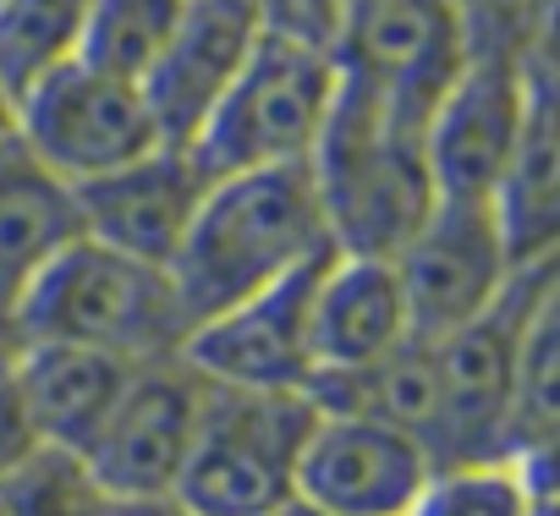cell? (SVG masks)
I'll return each instance as SVG.
<instances>
[{
    "mask_svg": "<svg viewBox=\"0 0 560 516\" xmlns=\"http://www.w3.org/2000/svg\"><path fill=\"white\" fill-rule=\"evenodd\" d=\"M533 516H555V494H549V500H544V505H538Z\"/></svg>",
    "mask_w": 560,
    "mask_h": 516,
    "instance_id": "4dcf8cb0",
    "label": "cell"
},
{
    "mask_svg": "<svg viewBox=\"0 0 560 516\" xmlns=\"http://www.w3.org/2000/svg\"><path fill=\"white\" fill-rule=\"evenodd\" d=\"M127 379H132V363L89 352V347H61V341H28L12 368V390H18L34 445L61 450V456H78L100 434Z\"/></svg>",
    "mask_w": 560,
    "mask_h": 516,
    "instance_id": "e0dca14e",
    "label": "cell"
},
{
    "mask_svg": "<svg viewBox=\"0 0 560 516\" xmlns=\"http://www.w3.org/2000/svg\"><path fill=\"white\" fill-rule=\"evenodd\" d=\"M23 347H28V336H23V314H18L12 297H0V379L18 368Z\"/></svg>",
    "mask_w": 560,
    "mask_h": 516,
    "instance_id": "4316f807",
    "label": "cell"
},
{
    "mask_svg": "<svg viewBox=\"0 0 560 516\" xmlns=\"http://www.w3.org/2000/svg\"><path fill=\"white\" fill-rule=\"evenodd\" d=\"M555 429H560V275H549L533 292L516 330L505 456L555 461Z\"/></svg>",
    "mask_w": 560,
    "mask_h": 516,
    "instance_id": "ffe728a7",
    "label": "cell"
},
{
    "mask_svg": "<svg viewBox=\"0 0 560 516\" xmlns=\"http://www.w3.org/2000/svg\"><path fill=\"white\" fill-rule=\"evenodd\" d=\"M325 265H330V253L292 270L287 281L231 303L225 314L192 325L182 347L192 374H203L209 385H231V390H308L314 379L308 308H314V286Z\"/></svg>",
    "mask_w": 560,
    "mask_h": 516,
    "instance_id": "7c38bea8",
    "label": "cell"
},
{
    "mask_svg": "<svg viewBox=\"0 0 560 516\" xmlns=\"http://www.w3.org/2000/svg\"><path fill=\"white\" fill-rule=\"evenodd\" d=\"M269 516H325V511H314V505H303V500H287V505L269 511Z\"/></svg>",
    "mask_w": 560,
    "mask_h": 516,
    "instance_id": "f546056e",
    "label": "cell"
},
{
    "mask_svg": "<svg viewBox=\"0 0 560 516\" xmlns=\"http://www.w3.org/2000/svg\"><path fill=\"white\" fill-rule=\"evenodd\" d=\"M258 39L264 34H258L253 0H187L171 45L143 78V99L160 127V143L187 149L198 138V127L209 121L220 94L236 83Z\"/></svg>",
    "mask_w": 560,
    "mask_h": 516,
    "instance_id": "9a60e30c",
    "label": "cell"
},
{
    "mask_svg": "<svg viewBox=\"0 0 560 516\" xmlns=\"http://www.w3.org/2000/svg\"><path fill=\"white\" fill-rule=\"evenodd\" d=\"M39 445L23 423V407H18V390H12V374L0 379V478H7L18 461H28Z\"/></svg>",
    "mask_w": 560,
    "mask_h": 516,
    "instance_id": "484cf974",
    "label": "cell"
},
{
    "mask_svg": "<svg viewBox=\"0 0 560 516\" xmlns=\"http://www.w3.org/2000/svg\"><path fill=\"white\" fill-rule=\"evenodd\" d=\"M467 67L527 72L555 56V7L560 0H445Z\"/></svg>",
    "mask_w": 560,
    "mask_h": 516,
    "instance_id": "603a6c76",
    "label": "cell"
},
{
    "mask_svg": "<svg viewBox=\"0 0 560 516\" xmlns=\"http://www.w3.org/2000/svg\"><path fill=\"white\" fill-rule=\"evenodd\" d=\"M0 516H12V505H7V494H0Z\"/></svg>",
    "mask_w": 560,
    "mask_h": 516,
    "instance_id": "1f68e13d",
    "label": "cell"
},
{
    "mask_svg": "<svg viewBox=\"0 0 560 516\" xmlns=\"http://www.w3.org/2000/svg\"><path fill=\"white\" fill-rule=\"evenodd\" d=\"M341 72L330 56H308L292 45L258 39L236 83L220 94L198 138L187 143L209 176L269 171V165H303L314 160L325 121L336 110Z\"/></svg>",
    "mask_w": 560,
    "mask_h": 516,
    "instance_id": "5b68a950",
    "label": "cell"
},
{
    "mask_svg": "<svg viewBox=\"0 0 560 516\" xmlns=\"http://www.w3.org/2000/svg\"><path fill=\"white\" fill-rule=\"evenodd\" d=\"M89 12L94 0H0V83L12 99L78 61Z\"/></svg>",
    "mask_w": 560,
    "mask_h": 516,
    "instance_id": "7402d4cb",
    "label": "cell"
},
{
    "mask_svg": "<svg viewBox=\"0 0 560 516\" xmlns=\"http://www.w3.org/2000/svg\"><path fill=\"white\" fill-rule=\"evenodd\" d=\"M253 12H258L264 39L336 61L347 17H352V0H253Z\"/></svg>",
    "mask_w": 560,
    "mask_h": 516,
    "instance_id": "d4e9b609",
    "label": "cell"
},
{
    "mask_svg": "<svg viewBox=\"0 0 560 516\" xmlns=\"http://www.w3.org/2000/svg\"><path fill=\"white\" fill-rule=\"evenodd\" d=\"M28 341L89 347L121 357L132 368L182 357L192 325L176 303L171 270L127 258L94 236H78L39 270V281L18 297Z\"/></svg>",
    "mask_w": 560,
    "mask_h": 516,
    "instance_id": "3957f363",
    "label": "cell"
},
{
    "mask_svg": "<svg viewBox=\"0 0 560 516\" xmlns=\"http://www.w3.org/2000/svg\"><path fill=\"white\" fill-rule=\"evenodd\" d=\"M549 494H555V461L489 456V461L434 467L412 516H533Z\"/></svg>",
    "mask_w": 560,
    "mask_h": 516,
    "instance_id": "44dd1931",
    "label": "cell"
},
{
    "mask_svg": "<svg viewBox=\"0 0 560 516\" xmlns=\"http://www.w3.org/2000/svg\"><path fill=\"white\" fill-rule=\"evenodd\" d=\"M538 67V61H533ZM527 72H500V67H462L456 83L434 99L429 121H423V160H429V181L440 203H489L516 132H522V110H527Z\"/></svg>",
    "mask_w": 560,
    "mask_h": 516,
    "instance_id": "4fadbf2b",
    "label": "cell"
},
{
    "mask_svg": "<svg viewBox=\"0 0 560 516\" xmlns=\"http://www.w3.org/2000/svg\"><path fill=\"white\" fill-rule=\"evenodd\" d=\"M560 275V253L522 265L505 286V297L478 314L462 330L423 336L429 341V374H434V423H429V456L440 467L489 461L505 456V418H511V357L516 330L533 303V292Z\"/></svg>",
    "mask_w": 560,
    "mask_h": 516,
    "instance_id": "8992f818",
    "label": "cell"
},
{
    "mask_svg": "<svg viewBox=\"0 0 560 516\" xmlns=\"http://www.w3.org/2000/svg\"><path fill=\"white\" fill-rule=\"evenodd\" d=\"M412 336L418 330H412V314H407L390 258L330 253V265L319 270V286H314V308H308L314 379L358 374V368L390 357L396 347H407Z\"/></svg>",
    "mask_w": 560,
    "mask_h": 516,
    "instance_id": "2e32d148",
    "label": "cell"
},
{
    "mask_svg": "<svg viewBox=\"0 0 560 516\" xmlns=\"http://www.w3.org/2000/svg\"><path fill=\"white\" fill-rule=\"evenodd\" d=\"M396 281L418 336H445L489 314L522 270L489 203H440L396 247Z\"/></svg>",
    "mask_w": 560,
    "mask_h": 516,
    "instance_id": "30bf717a",
    "label": "cell"
},
{
    "mask_svg": "<svg viewBox=\"0 0 560 516\" xmlns=\"http://www.w3.org/2000/svg\"><path fill=\"white\" fill-rule=\"evenodd\" d=\"M203 390L209 379L192 374L187 357H160V363L132 368L100 434L78 450V467L89 472V483L116 500H171L198 434Z\"/></svg>",
    "mask_w": 560,
    "mask_h": 516,
    "instance_id": "ba28073f",
    "label": "cell"
},
{
    "mask_svg": "<svg viewBox=\"0 0 560 516\" xmlns=\"http://www.w3.org/2000/svg\"><path fill=\"white\" fill-rule=\"evenodd\" d=\"M319 407L308 390L209 385L171 500L187 516H269L298 500V461Z\"/></svg>",
    "mask_w": 560,
    "mask_h": 516,
    "instance_id": "277c9868",
    "label": "cell"
},
{
    "mask_svg": "<svg viewBox=\"0 0 560 516\" xmlns=\"http://www.w3.org/2000/svg\"><path fill=\"white\" fill-rule=\"evenodd\" d=\"M18 138L72 187L100 181L160 149V127L138 83L105 78L83 61L56 67L18 99Z\"/></svg>",
    "mask_w": 560,
    "mask_h": 516,
    "instance_id": "52a82bcc",
    "label": "cell"
},
{
    "mask_svg": "<svg viewBox=\"0 0 560 516\" xmlns=\"http://www.w3.org/2000/svg\"><path fill=\"white\" fill-rule=\"evenodd\" d=\"M434 456L380 418L319 412L298 461V500L325 516H412Z\"/></svg>",
    "mask_w": 560,
    "mask_h": 516,
    "instance_id": "8fae6325",
    "label": "cell"
},
{
    "mask_svg": "<svg viewBox=\"0 0 560 516\" xmlns=\"http://www.w3.org/2000/svg\"><path fill=\"white\" fill-rule=\"evenodd\" d=\"M182 7L187 0H94L83 45H78V61L105 72V78H121V83L143 89V78L154 72L160 50L176 34Z\"/></svg>",
    "mask_w": 560,
    "mask_h": 516,
    "instance_id": "cb8c5ba5",
    "label": "cell"
},
{
    "mask_svg": "<svg viewBox=\"0 0 560 516\" xmlns=\"http://www.w3.org/2000/svg\"><path fill=\"white\" fill-rule=\"evenodd\" d=\"M325 231L336 253L396 258V247L434 209V181L423 160V127L390 116L385 105L336 89V110L308 160Z\"/></svg>",
    "mask_w": 560,
    "mask_h": 516,
    "instance_id": "7a4b0ae2",
    "label": "cell"
},
{
    "mask_svg": "<svg viewBox=\"0 0 560 516\" xmlns=\"http://www.w3.org/2000/svg\"><path fill=\"white\" fill-rule=\"evenodd\" d=\"M494 225L516 265L560 253V99H555V56L533 67L522 132L511 149V165L489 198Z\"/></svg>",
    "mask_w": 560,
    "mask_h": 516,
    "instance_id": "ac0fdd59",
    "label": "cell"
},
{
    "mask_svg": "<svg viewBox=\"0 0 560 516\" xmlns=\"http://www.w3.org/2000/svg\"><path fill=\"white\" fill-rule=\"evenodd\" d=\"M462 67L467 61L445 0H352L336 50V72L352 94L423 127Z\"/></svg>",
    "mask_w": 560,
    "mask_h": 516,
    "instance_id": "9c48e42d",
    "label": "cell"
},
{
    "mask_svg": "<svg viewBox=\"0 0 560 516\" xmlns=\"http://www.w3.org/2000/svg\"><path fill=\"white\" fill-rule=\"evenodd\" d=\"M83 236L78 187L61 181L18 132L0 143V297H23L56 253Z\"/></svg>",
    "mask_w": 560,
    "mask_h": 516,
    "instance_id": "d6986e66",
    "label": "cell"
},
{
    "mask_svg": "<svg viewBox=\"0 0 560 516\" xmlns=\"http://www.w3.org/2000/svg\"><path fill=\"white\" fill-rule=\"evenodd\" d=\"M209 181L214 176L192 160V149L160 143V149L138 154L132 165L78 187L83 236H94L127 258H143V265L171 270V258H176Z\"/></svg>",
    "mask_w": 560,
    "mask_h": 516,
    "instance_id": "5bb4252c",
    "label": "cell"
},
{
    "mask_svg": "<svg viewBox=\"0 0 560 516\" xmlns=\"http://www.w3.org/2000/svg\"><path fill=\"white\" fill-rule=\"evenodd\" d=\"M18 132V99L7 94V83H0V143H7Z\"/></svg>",
    "mask_w": 560,
    "mask_h": 516,
    "instance_id": "f1b7e54d",
    "label": "cell"
},
{
    "mask_svg": "<svg viewBox=\"0 0 560 516\" xmlns=\"http://www.w3.org/2000/svg\"><path fill=\"white\" fill-rule=\"evenodd\" d=\"M105 516H187V511H182L176 500H116V494H110Z\"/></svg>",
    "mask_w": 560,
    "mask_h": 516,
    "instance_id": "83f0119b",
    "label": "cell"
},
{
    "mask_svg": "<svg viewBox=\"0 0 560 516\" xmlns=\"http://www.w3.org/2000/svg\"><path fill=\"white\" fill-rule=\"evenodd\" d=\"M336 253L325 231V209L303 165H269V171H236L214 176L176 258L171 286L187 314V325H203L225 314L231 303L287 281L292 270Z\"/></svg>",
    "mask_w": 560,
    "mask_h": 516,
    "instance_id": "6da1fadb",
    "label": "cell"
}]
</instances>
